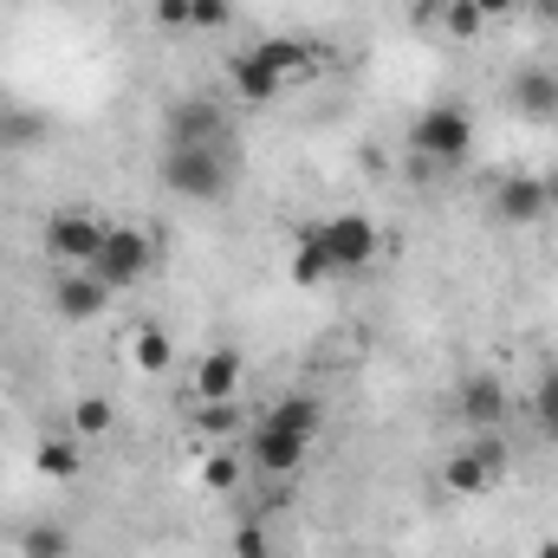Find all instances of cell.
<instances>
[{"label": "cell", "mask_w": 558, "mask_h": 558, "mask_svg": "<svg viewBox=\"0 0 558 558\" xmlns=\"http://www.w3.org/2000/svg\"><path fill=\"white\" fill-rule=\"evenodd\" d=\"M202 481H208L215 494H234V487H241V461H234V454H208V461H202Z\"/></svg>", "instance_id": "obj_24"}, {"label": "cell", "mask_w": 558, "mask_h": 558, "mask_svg": "<svg viewBox=\"0 0 558 558\" xmlns=\"http://www.w3.org/2000/svg\"><path fill=\"white\" fill-rule=\"evenodd\" d=\"M260 422H267L274 435H292L299 448H312V441H318V428H325V410H318V397H279Z\"/></svg>", "instance_id": "obj_11"}, {"label": "cell", "mask_w": 558, "mask_h": 558, "mask_svg": "<svg viewBox=\"0 0 558 558\" xmlns=\"http://www.w3.org/2000/svg\"><path fill=\"white\" fill-rule=\"evenodd\" d=\"M20 558H72L65 526H52V520H33V526L20 533Z\"/></svg>", "instance_id": "obj_19"}, {"label": "cell", "mask_w": 558, "mask_h": 558, "mask_svg": "<svg viewBox=\"0 0 558 558\" xmlns=\"http://www.w3.org/2000/svg\"><path fill=\"white\" fill-rule=\"evenodd\" d=\"M507 416V384L500 377H468L461 384V422L468 428H500Z\"/></svg>", "instance_id": "obj_13"}, {"label": "cell", "mask_w": 558, "mask_h": 558, "mask_svg": "<svg viewBox=\"0 0 558 558\" xmlns=\"http://www.w3.org/2000/svg\"><path fill=\"white\" fill-rule=\"evenodd\" d=\"M234 143H169L162 149V189L182 202H228L234 189Z\"/></svg>", "instance_id": "obj_1"}, {"label": "cell", "mask_w": 558, "mask_h": 558, "mask_svg": "<svg viewBox=\"0 0 558 558\" xmlns=\"http://www.w3.org/2000/svg\"><path fill=\"white\" fill-rule=\"evenodd\" d=\"M189 13H195V0H156V26H162V33L189 26Z\"/></svg>", "instance_id": "obj_27"}, {"label": "cell", "mask_w": 558, "mask_h": 558, "mask_svg": "<svg viewBox=\"0 0 558 558\" xmlns=\"http://www.w3.org/2000/svg\"><path fill=\"white\" fill-rule=\"evenodd\" d=\"M234 553L241 558H267V533H260V520H247V526L234 533Z\"/></svg>", "instance_id": "obj_28"}, {"label": "cell", "mask_w": 558, "mask_h": 558, "mask_svg": "<svg viewBox=\"0 0 558 558\" xmlns=\"http://www.w3.org/2000/svg\"><path fill=\"white\" fill-rule=\"evenodd\" d=\"M247 448H254V468H260V474H274V481H279V474H292V468L305 461V448H299L292 435H274L267 422L247 435Z\"/></svg>", "instance_id": "obj_15"}, {"label": "cell", "mask_w": 558, "mask_h": 558, "mask_svg": "<svg viewBox=\"0 0 558 558\" xmlns=\"http://www.w3.org/2000/svg\"><path fill=\"white\" fill-rule=\"evenodd\" d=\"M46 247H52V260H59V267H92V260H98V247H105V221H98V215L65 208V215H52V221H46Z\"/></svg>", "instance_id": "obj_6"}, {"label": "cell", "mask_w": 558, "mask_h": 558, "mask_svg": "<svg viewBox=\"0 0 558 558\" xmlns=\"http://www.w3.org/2000/svg\"><path fill=\"white\" fill-rule=\"evenodd\" d=\"M105 305H111V292L98 286V274H92V267H65V274L52 279V312H59V318L85 325V318H98Z\"/></svg>", "instance_id": "obj_8"}, {"label": "cell", "mask_w": 558, "mask_h": 558, "mask_svg": "<svg viewBox=\"0 0 558 558\" xmlns=\"http://www.w3.org/2000/svg\"><path fill=\"white\" fill-rule=\"evenodd\" d=\"M468 143H474V118L461 105H428L410 124V149L422 162H454V156H468Z\"/></svg>", "instance_id": "obj_4"}, {"label": "cell", "mask_w": 558, "mask_h": 558, "mask_svg": "<svg viewBox=\"0 0 558 558\" xmlns=\"http://www.w3.org/2000/svg\"><path fill=\"white\" fill-rule=\"evenodd\" d=\"M507 105H513L520 118H533V124H553L558 118V72L553 65H526V72H513Z\"/></svg>", "instance_id": "obj_9"}, {"label": "cell", "mask_w": 558, "mask_h": 558, "mask_svg": "<svg viewBox=\"0 0 558 558\" xmlns=\"http://www.w3.org/2000/svg\"><path fill=\"white\" fill-rule=\"evenodd\" d=\"M331 279V260L312 234H299V254H292V286H325Z\"/></svg>", "instance_id": "obj_21"}, {"label": "cell", "mask_w": 558, "mask_h": 558, "mask_svg": "<svg viewBox=\"0 0 558 558\" xmlns=\"http://www.w3.org/2000/svg\"><path fill=\"white\" fill-rule=\"evenodd\" d=\"M546 189H553V202H558V169H553V175H546Z\"/></svg>", "instance_id": "obj_33"}, {"label": "cell", "mask_w": 558, "mask_h": 558, "mask_svg": "<svg viewBox=\"0 0 558 558\" xmlns=\"http://www.w3.org/2000/svg\"><path fill=\"white\" fill-rule=\"evenodd\" d=\"M468 448H474V461H481L494 481H507V441H500L494 428H474V441H468Z\"/></svg>", "instance_id": "obj_23"}, {"label": "cell", "mask_w": 558, "mask_h": 558, "mask_svg": "<svg viewBox=\"0 0 558 558\" xmlns=\"http://www.w3.org/2000/svg\"><path fill=\"white\" fill-rule=\"evenodd\" d=\"M111 422H118V410H111L105 397H78V403H72V435H78V441L111 435Z\"/></svg>", "instance_id": "obj_20"}, {"label": "cell", "mask_w": 558, "mask_h": 558, "mask_svg": "<svg viewBox=\"0 0 558 558\" xmlns=\"http://www.w3.org/2000/svg\"><path fill=\"white\" fill-rule=\"evenodd\" d=\"M131 357H137L143 377H162V371L175 364V338H169L162 325H137V338H131Z\"/></svg>", "instance_id": "obj_17"}, {"label": "cell", "mask_w": 558, "mask_h": 558, "mask_svg": "<svg viewBox=\"0 0 558 558\" xmlns=\"http://www.w3.org/2000/svg\"><path fill=\"white\" fill-rule=\"evenodd\" d=\"M247 52L260 59V72H274L279 85H299V78H312V65H318V52L299 46V39H260V46H247Z\"/></svg>", "instance_id": "obj_12"}, {"label": "cell", "mask_w": 558, "mask_h": 558, "mask_svg": "<svg viewBox=\"0 0 558 558\" xmlns=\"http://www.w3.org/2000/svg\"><path fill=\"white\" fill-rule=\"evenodd\" d=\"M441 26H448V33H454V39H474V33H481V26H487V20H481V13H474V7H468V0H448V13H441Z\"/></svg>", "instance_id": "obj_25"}, {"label": "cell", "mask_w": 558, "mask_h": 558, "mask_svg": "<svg viewBox=\"0 0 558 558\" xmlns=\"http://www.w3.org/2000/svg\"><path fill=\"white\" fill-rule=\"evenodd\" d=\"M468 7H474V13H481V20H507V13H513V7H520V0H468Z\"/></svg>", "instance_id": "obj_30"}, {"label": "cell", "mask_w": 558, "mask_h": 558, "mask_svg": "<svg viewBox=\"0 0 558 558\" xmlns=\"http://www.w3.org/2000/svg\"><path fill=\"white\" fill-rule=\"evenodd\" d=\"M33 468H39L46 481H78V468H85L78 435H72V428H65V435H46V441H39V454H33Z\"/></svg>", "instance_id": "obj_16"}, {"label": "cell", "mask_w": 558, "mask_h": 558, "mask_svg": "<svg viewBox=\"0 0 558 558\" xmlns=\"http://www.w3.org/2000/svg\"><path fill=\"white\" fill-rule=\"evenodd\" d=\"M533 422H539V435L558 448V371H546L539 390H533Z\"/></svg>", "instance_id": "obj_22"}, {"label": "cell", "mask_w": 558, "mask_h": 558, "mask_svg": "<svg viewBox=\"0 0 558 558\" xmlns=\"http://www.w3.org/2000/svg\"><path fill=\"white\" fill-rule=\"evenodd\" d=\"M228 20H234V0H195V13H189V26H202V33H215Z\"/></svg>", "instance_id": "obj_26"}, {"label": "cell", "mask_w": 558, "mask_h": 558, "mask_svg": "<svg viewBox=\"0 0 558 558\" xmlns=\"http://www.w3.org/2000/svg\"><path fill=\"white\" fill-rule=\"evenodd\" d=\"M228 78H234V92H241L247 105H274V98H279V78H274V72H260V59H254V52H241V59L228 65Z\"/></svg>", "instance_id": "obj_18"}, {"label": "cell", "mask_w": 558, "mask_h": 558, "mask_svg": "<svg viewBox=\"0 0 558 558\" xmlns=\"http://www.w3.org/2000/svg\"><path fill=\"white\" fill-rule=\"evenodd\" d=\"M149 260H156V241L143 228H105V247H98L92 274H98L105 292H124V286H137L149 274Z\"/></svg>", "instance_id": "obj_3"}, {"label": "cell", "mask_w": 558, "mask_h": 558, "mask_svg": "<svg viewBox=\"0 0 558 558\" xmlns=\"http://www.w3.org/2000/svg\"><path fill=\"white\" fill-rule=\"evenodd\" d=\"M162 137L169 143H234V131H228V111L215 98H182V105H169Z\"/></svg>", "instance_id": "obj_7"}, {"label": "cell", "mask_w": 558, "mask_h": 558, "mask_svg": "<svg viewBox=\"0 0 558 558\" xmlns=\"http://www.w3.org/2000/svg\"><path fill=\"white\" fill-rule=\"evenodd\" d=\"M539 558H558V539H546V546H539Z\"/></svg>", "instance_id": "obj_32"}, {"label": "cell", "mask_w": 558, "mask_h": 558, "mask_svg": "<svg viewBox=\"0 0 558 558\" xmlns=\"http://www.w3.org/2000/svg\"><path fill=\"white\" fill-rule=\"evenodd\" d=\"M202 428H215V435H234V403H208V410H202Z\"/></svg>", "instance_id": "obj_29"}, {"label": "cell", "mask_w": 558, "mask_h": 558, "mask_svg": "<svg viewBox=\"0 0 558 558\" xmlns=\"http://www.w3.org/2000/svg\"><path fill=\"white\" fill-rule=\"evenodd\" d=\"M441 487H448L454 500H481V494H494L500 481H494V474L474 461V448H454V454L441 461Z\"/></svg>", "instance_id": "obj_14"}, {"label": "cell", "mask_w": 558, "mask_h": 558, "mask_svg": "<svg viewBox=\"0 0 558 558\" xmlns=\"http://www.w3.org/2000/svg\"><path fill=\"white\" fill-rule=\"evenodd\" d=\"M299 234H312V241L325 247L331 274H364V267L377 260V221H371V215H331V221H312V228H299Z\"/></svg>", "instance_id": "obj_2"}, {"label": "cell", "mask_w": 558, "mask_h": 558, "mask_svg": "<svg viewBox=\"0 0 558 558\" xmlns=\"http://www.w3.org/2000/svg\"><path fill=\"white\" fill-rule=\"evenodd\" d=\"M234 390H241V351L215 344V351L195 364V397H202V403H234Z\"/></svg>", "instance_id": "obj_10"}, {"label": "cell", "mask_w": 558, "mask_h": 558, "mask_svg": "<svg viewBox=\"0 0 558 558\" xmlns=\"http://www.w3.org/2000/svg\"><path fill=\"white\" fill-rule=\"evenodd\" d=\"M487 202H494V221H507V228H539L546 208H553V189H546V175H500Z\"/></svg>", "instance_id": "obj_5"}, {"label": "cell", "mask_w": 558, "mask_h": 558, "mask_svg": "<svg viewBox=\"0 0 558 558\" xmlns=\"http://www.w3.org/2000/svg\"><path fill=\"white\" fill-rule=\"evenodd\" d=\"M533 7V20H546V26H558V0H526Z\"/></svg>", "instance_id": "obj_31"}]
</instances>
